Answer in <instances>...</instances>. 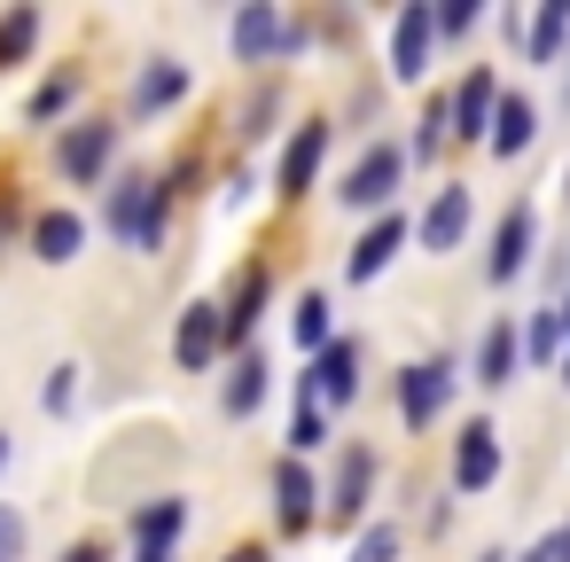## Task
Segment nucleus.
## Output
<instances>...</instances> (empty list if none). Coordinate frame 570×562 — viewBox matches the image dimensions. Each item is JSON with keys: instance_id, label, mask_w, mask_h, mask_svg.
Masks as SVG:
<instances>
[{"instance_id": "nucleus-39", "label": "nucleus", "mask_w": 570, "mask_h": 562, "mask_svg": "<svg viewBox=\"0 0 570 562\" xmlns=\"http://www.w3.org/2000/svg\"><path fill=\"white\" fill-rule=\"evenodd\" d=\"M484 562H508V554H484Z\"/></svg>"}, {"instance_id": "nucleus-19", "label": "nucleus", "mask_w": 570, "mask_h": 562, "mask_svg": "<svg viewBox=\"0 0 570 562\" xmlns=\"http://www.w3.org/2000/svg\"><path fill=\"white\" fill-rule=\"evenodd\" d=\"M531 134H539V110H531L523 95H508V102H500V118H492V157L531 149Z\"/></svg>"}, {"instance_id": "nucleus-12", "label": "nucleus", "mask_w": 570, "mask_h": 562, "mask_svg": "<svg viewBox=\"0 0 570 562\" xmlns=\"http://www.w3.org/2000/svg\"><path fill=\"white\" fill-rule=\"evenodd\" d=\"M399 243H406V219H375V227H367V235L352 243L344 274H352V282H375V274H383V266L399 258Z\"/></svg>"}, {"instance_id": "nucleus-4", "label": "nucleus", "mask_w": 570, "mask_h": 562, "mask_svg": "<svg viewBox=\"0 0 570 562\" xmlns=\"http://www.w3.org/2000/svg\"><path fill=\"white\" fill-rule=\"evenodd\" d=\"M430 48H438V9H422V0H414V9H399V24H391V79H422L430 71Z\"/></svg>"}, {"instance_id": "nucleus-1", "label": "nucleus", "mask_w": 570, "mask_h": 562, "mask_svg": "<svg viewBox=\"0 0 570 562\" xmlns=\"http://www.w3.org/2000/svg\"><path fill=\"white\" fill-rule=\"evenodd\" d=\"M399 180H406V149L375 141V149H367V157H360V165L344 172V188H336V196H344L352 211H383V204L399 196Z\"/></svg>"}, {"instance_id": "nucleus-24", "label": "nucleus", "mask_w": 570, "mask_h": 562, "mask_svg": "<svg viewBox=\"0 0 570 562\" xmlns=\"http://www.w3.org/2000/svg\"><path fill=\"white\" fill-rule=\"evenodd\" d=\"M289 336H297V352H313V359L336 344V336H328V297H321V289H305V297H297V313H289Z\"/></svg>"}, {"instance_id": "nucleus-11", "label": "nucleus", "mask_w": 570, "mask_h": 562, "mask_svg": "<svg viewBox=\"0 0 570 562\" xmlns=\"http://www.w3.org/2000/svg\"><path fill=\"white\" fill-rule=\"evenodd\" d=\"M523 258H531V204H515V211L492 227V258H484V274H492V282H515Z\"/></svg>"}, {"instance_id": "nucleus-20", "label": "nucleus", "mask_w": 570, "mask_h": 562, "mask_svg": "<svg viewBox=\"0 0 570 562\" xmlns=\"http://www.w3.org/2000/svg\"><path fill=\"white\" fill-rule=\"evenodd\" d=\"M367 484H375V453H367V445H352V453H344V469H336V484H328V500H336V515H360V500H367Z\"/></svg>"}, {"instance_id": "nucleus-37", "label": "nucleus", "mask_w": 570, "mask_h": 562, "mask_svg": "<svg viewBox=\"0 0 570 562\" xmlns=\"http://www.w3.org/2000/svg\"><path fill=\"white\" fill-rule=\"evenodd\" d=\"M562 313H570V305H562ZM562 375H570V352H562Z\"/></svg>"}, {"instance_id": "nucleus-26", "label": "nucleus", "mask_w": 570, "mask_h": 562, "mask_svg": "<svg viewBox=\"0 0 570 562\" xmlns=\"http://www.w3.org/2000/svg\"><path fill=\"white\" fill-rule=\"evenodd\" d=\"M180 523H188V500H149V507L134 515V546H141V539H180Z\"/></svg>"}, {"instance_id": "nucleus-16", "label": "nucleus", "mask_w": 570, "mask_h": 562, "mask_svg": "<svg viewBox=\"0 0 570 562\" xmlns=\"http://www.w3.org/2000/svg\"><path fill=\"white\" fill-rule=\"evenodd\" d=\"M282 40H289V24H282L274 9H243V17H235V56H243V63H266Z\"/></svg>"}, {"instance_id": "nucleus-36", "label": "nucleus", "mask_w": 570, "mask_h": 562, "mask_svg": "<svg viewBox=\"0 0 570 562\" xmlns=\"http://www.w3.org/2000/svg\"><path fill=\"white\" fill-rule=\"evenodd\" d=\"M227 562H266V554H258V546H243V554H227Z\"/></svg>"}, {"instance_id": "nucleus-25", "label": "nucleus", "mask_w": 570, "mask_h": 562, "mask_svg": "<svg viewBox=\"0 0 570 562\" xmlns=\"http://www.w3.org/2000/svg\"><path fill=\"white\" fill-rule=\"evenodd\" d=\"M258 398H266V359H258V352H243V359H235V375H227V414L243 422V414H258Z\"/></svg>"}, {"instance_id": "nucleus-7", "label": "nucleus", "mask_w": 570, "mask_h": 562, "mask_svg": "<svg viewBox=\"0 0 570 562\" xmlns=\"http://www.w3.org/2000/svg\"><path fill=\"white\" fill-rule=\"evenodd\" d=\"M500 102H508V95H500V79H492V71H469V79H461V95H453V134H461V141H492Z\"/></svg>"}, {"instance_id": "nucleus-13", "label": "nucleus", "mask_w": 570, "mask_h": 562, "mask_svg": "<svg viewBox=\"0 0 570 562\" xmlns=\"http://www.w3.org/2000/svg\"><path fill=\"white\" fill-rule=\"evenodd\" d=\"M469 235V188H438V204L422 211V250H453Z\"/></svg>"}, {"instance_id": "nucleus-6", "label": "nucleus", "mask_w": 570, "mask_h": 562, "mask_svg": "<svg viewBox=\"0 0 570 562\" xmlns=\"http://www.w3.org/2000/svg\"><path fill=\"white\" fill-rule=\"evenodd\" d=\"M321 157H328V126H321V118H305V126L289 134V149H282V172H274V188L297 204V196L321 180Z\"/></svg>"}, {"instance_id": "nucleus-33", "label": "nucleus", "mask_w": 570, "mask_h": 562, "mask_svg": "<svg viewBox=\"0 0 570 562\" xmlns=\"http://www.w3.org/2000/svg\"><path fill=\"white\" fill-rule=\"evenodd\" d=\"M469 24H476V0H445V9H438V32L445 40H461Z\"/></svg>"}, {"instance_id": "nucleus-9", "label": "nucleus", "mask_w": 570, "mask_h": 562, "mask_svg": "<svg viewBox=\"0 0 570 562\" xmlns=\"http://www.w3.org/2000/svg\"><path fill=\"white\" fill-rule=\"evenodd\" d=\"M305 383H313V398H321V406H344V398L360 391V344H352V336H336V344L305 367Z\"/></svg>"}, {"instance_id": "nucleus-21", "label": "nucleus", "mask_w": 570, "mask_h": 562, "mask_svg": "<svg viewBox=\"0 0 570 562\" xmlns=\"http://www.w3.org/2000/svg\"><path fill=\"white\" fill-rule=\"evenodd\" d=\"M562 40H570V0H547V9L531 17V32H523V48H531V63H554Z\"/></svg>"}, {"instance_id": "nucleus-31", "label": "nucleus", "mask_w": 570, "mask_h": 562, "mask_svg": "<svg viewBox=\"0 0 570 562\" xmlns=\"http://www.w3.org/2000/svg\"><path fill=\"white\" fill-rule=\"evenodd\" d=\"M328 437V422H321V406L313 398H297V414H289V453H313Z\"/></svg>"}, {"instance_id": "nucleus-3", "label": "nucleus", "mask_w": 570, "mask_h": 562, "mask_svg": "<svg viewBox=\"0 0 570 562\" xmlns=\"http://www.w3.org/2000/svg\"><path fill=\"white\" fill-rule=\"evenodd\" d=\"M321 500H328V492H321V484H313V469L289 453V461L274 469V523L297 539V531H313V523H321Z\"/></svg>"}, {"instance_id": "nucleus-30", "label": "nucleus", "mask_w": 570, "mask_h": 562, "mask_svg": "<svg viewBox=\"0 0 570 562\" xmlns=\"http://www.w3.org/2000/svg\"><path fill=\"white\" fill-rule=\"evenodd\" d=\"M445 126H453V102H430V110H422V134H414V157H422V165L445 149Z\"/></svg>"}, {"instance_id": "nucleus-34", "label": "nucleus", "mask_w": 570, "mask_h": 562, "mask_svg": "<svg viewBox=\"0 0 570 562\" xmlns=\"http://www.w3.org/2000/svg\"><path fill=\"white\" fill-rule=\"evenodd\" d=\"M17 554H24V515L0 507V562H17Z\"/></svg>"}, {"instance_id": "nucleus-10", "label": "nucleus", "mask_w": 570, "mask_h": 562, "mask_svg": "<svg viewBox=\"0 0 570 562\" xmlns=\"http://www.w3.org/2000/svg\"><path fill=\"white\" fill-rule=\"evenodd\" d=\"M219 344H227V321H219V305H188V313H180V336H173L180 367H212V359H219Z\"/></svg>"}, {"instance_id": "nucleus-14", "label": "nucleus", "mask_w": 570, "mask_h": 562, "mask_svg": "<svg viewBox=\"0 0 570 562\" xmlns=\"http://www.w3.org/2000/svg\"><path fill=\"white\" fill-rule=\"evenodd\" d=\"M515 359H523L515 321H492V328H484V344H476V383H484V391H500V383L515 375Z\"/></svg>"}, {"instance_id": "nucleus-5", "label": "nucleus", "mask_w": 570, "mask_h": 562, "mask_svg": "<svg viewBox=\"0 0 570 562\" xmlns=\"http://www.w3.org/2000/svg\"><path fill=\"white\" fill-rule=\"evenodd\" d=\"M445 398H453V359H414L406 375H399V414L422 430V422H438L445 414Z\"/></svg>"}, {"instance_id": "nucleus-23", "label": "nucleus", "mask_w": 570, "mask_h": 562, "mask_svg": "<svg viewBox=\"0 0 570 562\" xmlns=\"http://www.w3.org/2000/svg\"><path fill=\"white\" fill-rule=\"evenodd\" d=\"M79 235H87V227H79L71 211H40V227H32V250H40L48 266H63V258H79Z\"/></svg>"}, {"instance_id": "nucleus-32", "label": "nucleus", "mask_w": 570, "mask_h": 562, "mask_svg": "<svg viewBox=\"0 0 570 562\" xmlns=\"http://www.w3.org/2000/svg\"><path fill=\"white\" fill-rule=\"evenodd\" d=\"M71 391H79V367H56V375H48V391H40V406H48V414H63V406H71Z\"/></svg>"}, {"instance_id": "nucleus-35", "label": "nucleus", "mask_w": 570, "mask_h": 562, "mask_svg": "<svg viewBox=\"0 0 570 562\" xmlns=\"http://www.w3.org/2000/svg\"><path fill=\"white\" fill-rule=\"evenodd\" d=\"M63 562H102V546H71V554H63Z\"/></svg>"}, {"instance_id": "nucleus-8", "label": "nucleus", "mask_w": 570, "mask_h": 562, "mask_svg": "<svg viewBox=\"0 0 570 562\" xmlns=\"http://www.w3.org/2000/svg\"><path fill=\"white\" fill-rule=\"evenodd\" d=\"M500 476V430L492 422H469L461 437H453V484L461 492H484Z\"/></svg>"}, {"instance_id": "nucleus-27", "label": "nucleus", "mask_w": 570, "mask_h": 562, "mask_svg": "<svg viewBox=\"0 0 570 562\" xmlns=\"http://www.w3.org/2000/svg\"><path fill=\"white\" fill-rule=\"evenodd\" d=\"M32 40H40V9H9V17H0V71H9Z\"/></svg>"}, {"instance_id": "nucleus-15", "label": "nucleus", "mask_w": 570, "mask_h": 562, "mask_svg": "<svg viewBox=\"0 0 570 562\" xmlns=\"http://www.w3.org/2000/svg\"><path fill=\"white\" fill-rule=\"evenodd\" d=\"M258 305H266V266H243V282H235V289H227V305H219L227 344H243V336L258 328Z\"/></svg>"}, {"instance_id": "nucleus-29", "label": "nucleus", "mask_w": 570, "mask_h": 562, "mask_svg": "<svg viewBox=\"0 0 570 562\" xmlns=\"http://www.w3.org/2000/svg\"><path fill=\"white\" fill-rule=\"evenodd\" d=\"M71 95H79V71H56V79H48V87L32 95V126H48V118H56V110H63Z\"/></svg>"}, {"instance_id": "nucleus-22", "label": "nucleus", "mask_w": 570, "mask_h": 562, "mask_svg": "<svg viewBox=\"0 0 570 562\" xmlns=\"http://www.w3.org/2000/svg\"><path fill=\"white\" fill-rule=\"evenodd\" d=\"M149 196H157V180H126V188H110V235H134V243H141V227H149Z\"/></svg>"}, {"instance_id": "nucleus-17", "label": "nucleus", "mask_w": 570, "mask_h": 562, "mask_svg": "<svg viewBox=\"0 0 570 562\" xmlns=\"http://www.w3.org/2000/svg\"><path fill=\"white\" fill-rule=\"evenodd\" d=\"M188 95V71L180 63H149L141 79H134V118H157L165 102H180Z\"/></svg>"}, {"instance_id": "nucleus-2", "label": "nucleus", "mask_w": 570, "mask_h": 562, "mask_svg": "<svg viewBox=\"0 0 570 562\" xmlns=\"http://www.w3.org/2000/svg\"><path fill=\"white\" fill-rule=\"evenodd\" d=\"M110 149H118V126L110 118H79L56 141V165H63V180H102L110 172Z\"/></svg>"}, {"instance_id": "nucleus-40", "label": "nucleus", "mask_w": 570, "mask_h": 562, "mask_svg": "<svg viewBox=\"0 0 570 562\" xmlns=\"http://www.w3.org/2000/svg\"><path fill=\"white\" fill-rule=\"evenodd\" d=\"M562 196H570V188H562Z\"/></svg>"}, {"instance_id": "nucleus-28", "label": "nucleus", "mask_w": 570, "mask_h": 562, "mask_svg": "<svg viewBox=\"0 0 570 562\" xmlns=\"http://www.w3.org/2000/svg\"><path fill=\"white\" fill-rule=\"evenodd\" d=\"M344 562H399V531H391V523H367V531L352 539Z\"/></svg>"}, {"instance_id": "nucleus-38", "label": "nucleus", "mask_w": 570, "mask_h": 562, "mask_svg": "<svg viewBox=\"0 0 570 562\" xmlns=\"http://www.w3.org/2000/svg\"><path fill=\"white\" fill-rule=\"evenodd\" d=\"M0 461H9V437H0Z\"/></svg>"}, {"instance_id": "nucleus-18", "label": "nucleus", "mask_w": 570, "mask_h": 562, "mask_svg": "<svg viewBox=\"0 0 570 562\" xmlns=\"http://www.w3.org/2000/svg\"><path fill=\"white\" fill-rule=\"evenodd\" d=\"M554 352H570V313H562V305H539V313L523 321V359L547 367Z\"/></svg>"}]
</instances>
